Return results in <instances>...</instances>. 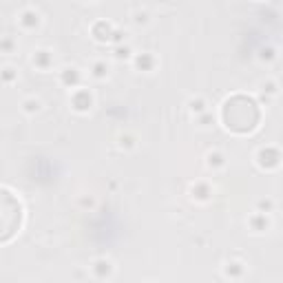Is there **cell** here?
Masks as SVG:
<instances>
[{
  "label": "cell",
  "mask_w": 283,
  "mask_h": 283,
  "mask_svg": "<svg viewBox=\"0 0 283 283\" xmlns=\"http://www.w3.org/2000/svg\"><path fill=\"white\" fill-rule=\"evenodd\" d=\"M40 22H42L40 11L34 7H25L20 13H18V25H20L25 31H35L40 27Z\"/></svg>",
  "instance_id": "6da1fadb"
},
{
  "label": "cell",
  "mask_w": 283,
  "mask_h": 283,
  "mask_svg": "<svg viewBox=\"0 0 283 283\" xmlns=\"http://www.w3.org/2000/svg\"><path fill=\"white\" fill-rule=\"evenodd\" d=\"M71 106H73V111H77V113L91 111V106H93V95H91V91L75 89L71 93Z\"/></svg>",
  "instance_id": "7a4b0ae2"
},
{
  "label": "cell",
  "mask_w": 283,
  "mask_h": 283,
  "mask_svg": "<svg viewBox=\"0 0 283 283\" xmlns=\"http://www.w3.org/2000/svg\"><path fill=\"white\" fill-rule=\"evenodd\" d=\"M60 82L67 89H77L82 82V71L77 67H67V69L60 71Z\"/></svg>",
  "instance_id": "3957f363"
},
{
  "label": "cell",
  "mask_w": 283,
  "mask_h": 283,
  "mask_svg": "<svg viewBox=\"0 0 283 283\" xmlns=\"http://www.w3.org/2000/svg\"><path fill=\"white\" fill-rule=\"evenodd\" d=\"M257 162L261 168H277L279 166V150L277 148H261L257 155Z\"/></svg>",
  "instance_id": "277c9868"
},
{
  "label": "cell",
  "mask_w": 283,
  "mask_h": 283,
  "mask_svg": "<svg viewBox=\"0 0 283 283\" xmlns=\"http://www.w3.org/2000/svg\"><path fill=\"white\" fill-rule=\"evenodd\" d=\"M91 34H93V38L98 40V42H111L113 25H108V22H104V20H98L93 25V29H91Z\"/></svg>",
  "instance_id": "5b68a950"
},
{
  "label": "cell",
  "mask_w": 283,
  "mask_h": 283,
  "mask_svg": "<svg viewBox=\"0 0 283 283\" xmlns=\"http://www.w3.org/2000/svg\"><path fill=\"white\" fill-rule=\"evenodd\" d=\"M133 65L138 67L140 71H153L155 69V65H157V60H155V56L153 53H148V51H144V53H135L133 56Z\"/></svg>",
  "instance_id": "8992f818"
},
{
  "label": "cell",
  "mask_w": 283,
  "mask_h": 283,
  "mask_svg": "<svg viewBox=\"0 0 283 283\" xmlns=\"http://www.w3.org/2000/svg\"><path fill=\"white\" fill-rule=\"evenodd\" d=\"M91 270H93V275L98 277V279H108V277L113 275V263L108 261V259H95Z\"/></svg>",
  "instance_id": "52a82bcc"
},
{
  "label": "cell",
  "mask_w": 283,
  "mask_h": 283,
  "mask_svg": "<svg viewBox=\"0 0 283 283\" xmlns=\"http://www.w3.org/2000/svg\"><path fill=\"white\" fill-rule=\"evenodd\" d=\"M31 60H34V67H38L40 71H49V69H51L53 56H51V51H47V49H38Z\"/></svg>",
  "instance_id": "ba28073f"
},
{
  "label": "cell",
  "mask_w": 283,
  "mask_h": 283,
  "mask_svg": "<svg viewBox=\"0 0 283 283\" xmlns=\"http://www.w3.org/2000/svg\"><path fill=\"white\" fill-rule=\"evenodd\" d=\"M190 195H193V199H197V202H206L212 195V190L206 181H197V184H193V188H190Z\"/></svg>",
  "instance_id": "9c48e42d"
},
{
  "label": "cell",
  "mask_w": 283,
  "mask_h": 283,
  "mask_svg": "<svg viewBox=\"0 0 283 283\" xmlns=\"http://www.w3.org/2000/svg\"><path fill=\"white\" fill-rule=\"evenodd\" d=\"M250 226H252L254 232H263L268 226H270V219H268V214L257 212V214H252V217H250Z\"/></svg>",
  "instance_id": "30bf717a"
},
{
  "label": "cell",
  "mask_w": 283,
  "mask_h": 283,
  "mask_svg": "<svg viewBox=\"0 0 283 283\" xmlns=\"http://www.w3.org/2000/svg\"><path fill=\"white\" fill-rule=\"evenodd\" d=\"M206 164L212 171H219V168L226 166V157H223V153H219V150H211V153L206 155Z\"/></svg>",
  "instance_id": "8fae6325"
},
{
  "label": "cell",
  "mask_w": 283,
  "mask_h": 283,
  "mask_svg": "<svg viewBox=\"0 0 283 283\" xmlns=\"http://www.w3.org/2000/svg\"><path fill=\"white\" fill-rule=\"evenodd\" d=\"M223 272H226V277L239 279V277L246 272V268H244V263H241V261H228L226 268H223Z\"/></svg>",
  "instance_id": "7c38bea8"
},
{
  "label": "cell",
  "mask_w": 283,
  "mask_h": 283,
  "mask_svg": "<svg viewBox=\"0 0 283 283\" xmlns=\"http://www.w3.org/2000/svg\"><path fill=\"white\" fill-rule=\"evenodd\" d=\"M40 108H42V102H40L38 98H27V100H22V111H25L27 115H35Z\"/></svg>",
  "instance_id": "4fadbf2b"
},
{
  "label": "cell",
  "mask_w": 283,
  "mask_h": 283,
  "mask_svg": "<svg viewBox=\"0 0 283 283\" xmlns=\"http://www.w3.org/2000/svg\"><path fill=\"white\" fill-rule=\"evenodd\" d=\"M188 111L190 113H195V115H202V113H206L208 108H206V100L204 98H190L188 100Z\"/></svg>",
  "instance_id": "5bb4252c"
},
{
  "label": "cell",
  "mask_w": 283,
  "mask_h": 283,
  "mask_svg": "<svg viewBox=\"0 0 283 283\" xmlns=\"http://www.w3.org/2000/svg\"><path fill=\"white\" fill-rule=\"evenodd\" d=\"M91 75H93L95 80H104V77L108 75V65L104 60L93 62V67H91Z\"/></svg>",
  "instance_id": "9a60e30c"
},
{
  "label": "cell",
  "mask_w": 283,
  "mask_h": 283,
  "mask_svg": "<svg viewBox=\"0 0 283 283\" xmlns=\"http://www.w3.org/2000/svg\"><path fill=\"white\" fill-rule=\"evenodd\" d=\"M16 77H18V71L13 69V67H2V69H0V80H2L4 84H11Z\"/></svg>",
  "instance_id": "2e32d148"
},
{
  "label": "cell",
  "mask_w": 283,
  "mask_h": 283,
  "mask_svg": "<svg viewBox=\"0 0 283 283\" xmlns=\"http://www.w3.org/2000/svg\"><path fill=\"white\" fill-rule=\"evenodd\" d=\"M131 58H133V49H131L129 44L115 47V60H131Z\"/></svg>",
  "instance_id": "e0dca14e"
},
{
  "label": "cell",
  "mask_w": 283,
  "mask_h": 283,
  "mask_svg": "<svg viewBox=\"0 0 283 283\" xmlns=\"http://www.w3.org/2000/svg\"><path fill=\"white\" fill-rule=\"evenodd\" d=\"M16 49V40L13 38H0V53H11Z\"/></svg>",
  "instance_id": "ac0fdd59"
},
{
  "label": "cell",
  "mask_w": 283,
  "mask_h": 283,
  "mask_svg": "<svg viewBox=\"0 0 283 283\" xmlns=\"http://www.w3.org/2000/svg\"><path fill=\"white\" fill-rule=\"evenodd\" d=\"M126 40V31H122V29H113V35H111V42H115V44H122Z\"/></svg>",
  "instance_id": "d6986e66"
},
{
  "label": "cell",
  "mask_w": 283,
  "mask_h": 283,
  "mask_svg": "<svg viewBox=\"0 0 283 283\" xmlns=\"http://www.w3.org/2000/svg\"><path fill=\"white\" fill-rule=\"evenodd\" d=\"M146 20H148V13L146 11H133V22L135 25H146Z\"/></svg>",
  "instance_id": "ffe728a7"
},
{
  "label": "cell",
  "mask_w": 283,
  "mask_h": 283,
  "mask_svg": "<svg viewBox=\"0 0 283 283\" xmlns=\"http://www.w3.org/2000/svg\"><path fill=\"white\" fill-rule=\"evenodd\" d=\"M120 146L122 148H133L135 142H133V138H129V135H126V138L124 135H120Z\"/></svg>",
  "instance_id": "44dd1931"
}]
</instances>
